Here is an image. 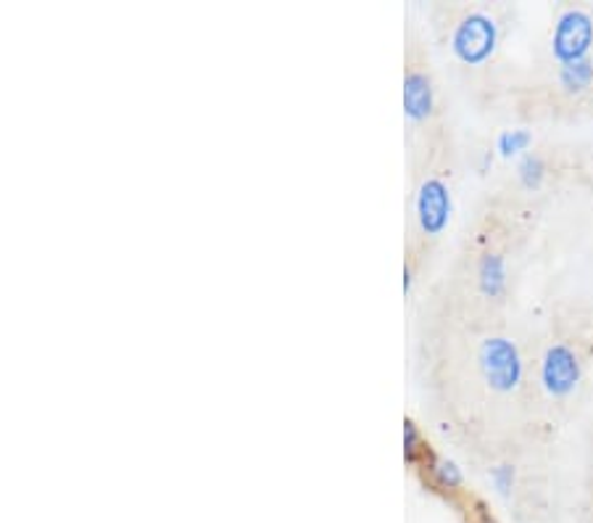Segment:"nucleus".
<instances>
[{
	"label": "nucleus",
	"instance_id": "13",
	"mask_svg": "<svg viewBox=\"0 0 593 523\" xmlns=\"http://www.w3.org/2000/svg\"><path fill=\"white\" fill-rule=\"evenodd\" d=\"M491 482L493 487L502 491V495H507L511 484H515V469H509V465H498V469L491 471Z\"/></svg>",
	"mask_w": 593,
	"mask_h": 523
},
{
	"label": "nucleus",
	"instance_id": "6",
	"mask_svg": "<svg viewBox=\"0 0 593 523\" xmlns=\"http://www.w3.org/2000/svg\"><path fill=\"white\" fill-rule=\"evenodd\" d=\"M404 111L415 122L424 120L433 111V85L422 72H411L404 80Z\"/></svg>",
	"mask_w": 593,
	"mask_h": 523
},
{
	"label": "nucleus",
	"instance_id": "11",
	"mask_svg": "<svg viewBox=\"0 0 593 523\" xmlns=\"http://www.w3.org/2000/svg\"><path fill=\"white\" fill-rule=\"evenodd\" d=\"M424 450L420 441V431H417L415 421H404V458L407 463H417V452Z\"/></svg>",
	"mask_w": 593,
	"mask_h": 523
},
{
	"label": "nucleus",
	"instance_id": "9",
	"mask_svg": "<svg viewBox=\"0 0 593 523\" xmlns=\"http://www.w3.org/2000/svg\"><path fill=\"white\" fill-rule=\"evenodd\" d=\"M433 473H435V482H438L443 489L461 487V471L457 469L454 460H435Z\"/></svg>",
	"mask_w": 593,
	"mask_h": 523
},
{
	"label": "nucleus",
	"instance_id": "8",
	"mask_svg": "<svg viewBox=\"0 0 593 523\" xmlns=\"http://www.w3.org/2000/svg\"><path fill=\"white\" fill-rule=\"evenodd\" d=\"M593 80V66L589 61H576V64H565L561 66V85L567 87V90H585V87L591 85Z\"/></svg>",
	"mask_w": 593,
	"mask_h": 523
},
{
	"label": "nucleus",
	"instance_id": "2",
	"mask_svg": "<svg viewBox=\"0 0 593 523\" xmlns=\"http://www.w3.org/2000/svg\"><path fill=\"white\" fill-rule=\"evenodd\" d=\"M496 24H493L491 16L485 14H470L461 19V24L454 33V53H457L459 61L465 64H483L485 59L496 48Z\"/></svg>",
	"mask_w": 593,
	"mask_h": 523
},
{
	"label": "nucleus",
	"instance_id": "12",
	"mask_svg": "<svg viewBox=\"0 0 593 523\" xmlns=\"http://www.w3.org/2000/svg\"><path fill=\"white\" fill-rule=\"evenodd\" d=\"M520 178L528 188H539L543 178V161L539 157H526L520 165Z\"/></svg>",
	"mask_w": 593,
	"mask_h": 523
},
{
	"label": "nucleus",
	"instance_id": "4",
	"mask_svg": "<svg viewBox=\"0 0 593 523\" xmlns=\"http://www.w3.org/2000/svg\"><path fill=\"white\" fill-rule=\"evenodd\" d=\"M543 386H546L548 394L554 397H567L572 389H576L580 381V363L570 346L557 344L546 352L541 367Z\"/></svg>",
	"mask_w": 593,
	"mask_h": 523
},
{
	"label": "nucleus",
	"instance_id": "3",
	"mask_svg": "<svg viewBox=\"0 0 593 523\" xmlns=\"http://www.w3.org/2000/svg\"><path fill=\"white\" fill-rule=\"evenodd\" d=\"M593 40V22L583 11H567L559 19L557 33H554V56L565 64H576V61H585Z\"/></svg>",
	"mask_w": 593,
	"mask_h": 523
},
{
	"label": "nucleus",
	"instance_id": "10",
	"mask_svg": "<svg viewBox=\"0 0 593 523\" xmlns=\"http://www.w3.org/2000/svg\"><path fill=\"white\" fill-rule=\"evenodd\" d=\"M530 141H533V135H530L528 130H511V133H504L502 138H498V151H502L504 157H511V154L526 151Z\"/></svg>",
	"mask_w": 593,
	"mask_h": 523
},
{
	"label": "nucleus",
	"instance_id": "7",
	"mask_svg": "<svg viewBox=\"0 0 593 523\" xmlns=\"http://www.w3.org/2000/svg\"><path fill=\"white\" fill-rule=\"evenodd\" d=\"M480 289H483L485 296L496 299L502 296L504 291V259L498 254H485L483 262H480Z\"/></svg>",
	"mask_w": 593,
	"mask_h": 523
},
{
	"label": "nucleus",
	"instance_id": "5",
	"mask_svg": "<svg viewBox=\"0 0 593 523\" xmlns=\"http://www.w3.org/2000/svg\"><path fill=\"white\" fill-rule=\"evenodd\" d=\"M417 217H420V226L428 235H438L446 230L448 217H452V196H448L443 180H424L420 196H417Z\"/></svg>",
	"mask_w": 593,
	"mask_h": 523
},
{
	"label": "nucleus",
	"instance_id": "1",
	"mask_svg": "<svg viewBox=\"0 0 593 523\" xmlns=\"http://www.w3.org/2000/svg\"><path fill=\"white\" fill-rule=\"evenodd\" d=\"M480 367H483L485 381L496 391H511L522 378L520 352L509 339H485L480 346Z\"/></svg>",
	"mask_w": 593,
	"mask_h": 523
}]
</instances>
